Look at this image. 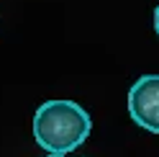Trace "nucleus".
<instances>
[{"instance_id": "2", "label": "nucleus", "mask_w": 159, "mask_h": 157, "mask_svg": "<svg viewBox=\"0 0 159 157\" xmlns=\"http://www.w3.org/2000/svg\"><path fill=\"white\" fill-rule=\"evenodd\" d=\"M128 113L149 134H159V75H144L128 90Z\"/></svg>"}, {"instance_id": "1", "label": "nucleus", "mask_w": 159, "mask_h": 157, "mask_svg": "<svg viewBox=\"0 0 159 157\" xmlns=\"http://www.w3.org/2000/svg\"><path fill=\"white\" fill-rule=\"evenodd\" d=\"M93 121L75 101H46L34 113V139L49 155H69L90 136Z\"/></svg>"}, {"instance_id": "4", "label": "nucleus", "mask_w": 159, "mask_h": 157, "mask_svg": "<svg viewBox=\"0 0 159 157\" xmlns=\"http://www.w3.org/2000/svg\"><path fill=\"white\" fill-rule=\"evenodd\" d=\"M46 157H72V155H46Z\"/></svg>"}, {"instance_id": "3", "label": "nucleus", "mask_w": 159, "mask_h": 157, "mask_svg": "<svg viewBox=\"0 0 159 157\" xmlns=\"http://www.w3.org/2000/svg\"><path fill=\"white\" fill-rule=\"evenodd\" d=\"M154 31L159 36V5H157V11H154Z\"/></svg>"}]
</instances>
